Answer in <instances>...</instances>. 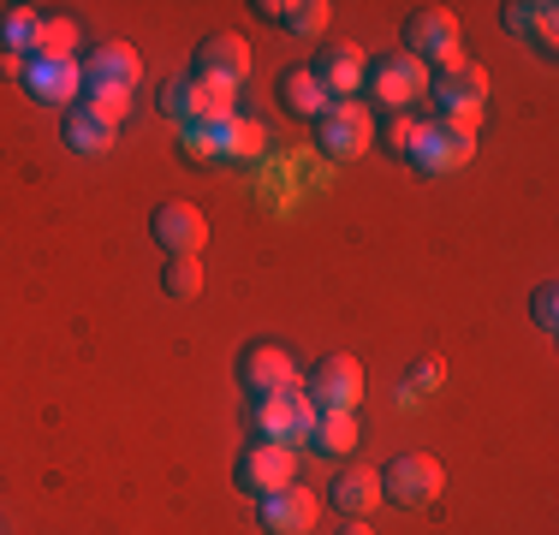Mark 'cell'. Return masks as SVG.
Instances as JSON below:
<instances>
[{"label": "cell", "mask_w": 559, "mask_h": 535, "mask_svg": "<svg viewBox=\"0 0 559 535\" xmlns=\"http://www.w3.org/2000/svg\"><path fill=\"white\" fill-rule=\"evenodd\" d=\"M476 131L483 126H471V119H423L417 126V143H411V167L417 173H429V179H447V173H459V167H471V155H476Z\"/></svg>", "instance_id": "1"}, {"label": "cell", "mask_w": 559, "mask_h": 535, "mask_svg": "<svg viewBox=\"0 0 559 535\" xmlns=\"http://www.w3.org/2000/svg\"><path fill=\"white\" fill-rule=\"evenodd\" d=\"M429 96H435V107H441V119H471V126H483L488 72L459 54L452 66H435V72H429Z\"/></svg>", "instance_id": "2"}, {"label": "cell", "mask_w": 559, "mask_h": 535, "mask_svg": "<svg viewBox=\"0 0 559 535\" xmlns=\"http://www.w3.org/2000/svg\"><path fill=\"white\" fill-rule=\"evenodd\" d=\"M441 488H447V471H441V459H429V452H399L388 471H381V500L405 506V512L435 506Z\"/></svg>", "instance_id": "3"}, {"label": "cell", "mask_w": 559, "mask_h": 535, "mask_svg": "<svg viewBox=\"0 0 559 535\" xmlns=\"http://www.w3.org/2000/svg\"><path fill=\"white\" fill-rule=\"evenodd\" d=\"M316 428V405L304 387H286V393H269V399H250V435L257 440H274V447H292V440H310Z\"/></svg>", "instance_id": "4"}, {"label": "cell", "mask_w": 559, "mask_h": 535, "mask_svg": "<svg viewBox=\"0 0 559 535\" xmlns=\"http://www.w3.org/2000/svg\"><path fill=\"white\" fill-rule=\"evenodd\" d=\"M316 150L334 160H357L376 150V107L364 102H334L322 119H316Z\"/></svg>", "instance_id": "5"}, {"label": "cell", "mask_w": 559, "mask_h": 535, "mask_svg": "<svg viewBox=\"0 0 559 535\" xmlns=\"http://www.w3.org/2000/svg\"><path fill=\"white\" fill-rule=\"evenodd\" d=\"M369 96H376V107H388V114H411L423 96H429V66L411 60V54H388V60L369 66Z\"/></svg>", "instance_id": "6"}, {"label": "cell", "mask_w": 559, "mask_h": 535, "mask_svg": "<svg viewBox=\"0 0 559 535\" xmlns=\"http://www.w3.org/2000/svg\"><path fill=\"white\" fill-rule=\"evenodd\" d=\"M233 482L245 494H257V500H269V494L298 482V452L274 447V440H250V447L238 452V464H233Z\"/></svg>", "instance_id": "7"}, {"label": "cell", "mask_w": 559, "mask_h": 535, "mask_svg": "<svg viewBox=\"0 0 559 535\" xmlns=\"http://www.w3.org/2000/svg\"><path fill=\"white\" fill-rule=\"evenodd\" d=\"M459 12H447V7H417L405 19V54L411 60H423L435 72V66H452L459 60Z\"/></svg>", "instance_id": "8"}, {"label": "cell", "mask_w": 559, "mask_h": 535, "mask_svg": "<svg viewBox=\"0 0 559 535\" xmlns=\"http://www.w3.org/2000/svg\"><path fill=\"white\" fill-rule=\"evenodd\" d=\"M304 393H310L316 411H357V399H364V364H357V357H345V352L316 357Z\"/></svg>", "instance_id": "9"}, {"label": "cell", "mask_w": 559, "mask_h": 535, "mask_svg": "<svg viewBox=\"0 0 559 535\" xmlns=\"http://www.w3.org/2000/svg\"><path fill=\"white\" fill-rule=\"evenodd\" d=\"M238 387H245L250 399H269V393H286V387H298V357L286 352V345H245L238 352Z\"/></svg>", "instance_id": "10"}, {"label": "cell", "mask_w": 559, "mask_h": 535, "mask_svg": "<svg viewBox=\"0 0 559 535\" xmlns=\"http://www.w3.org/2000/svg\"><path fill=\"white\" fill-rule=\"evenodd\" d=\"M150 233H155V245H162L167 257H197V250L209 245V221H203L197 203H162L150 214Z\"/></svg>", "instance_id": "11"}, {"label": "cell", "mask_w": 559, "mask_h": 535, "mask_svg": "<svg viewBox=\"0 0 559 535\" xmlns=\"http://www.w3.org/2000/svg\"><path fill=\"white\" fill-rule=\"evenodd\" d=\"M78 66H84V90H119V96H131L143 78V60L131 43H96V54Z\"/></svg>", "instance_id": "12"}, {"label": "cell", "mask_w": 559, "mask_h": 535, "mask_svg": "<svg viewBox=\"0 0 559 535\" xmlns=\"http://www.w3.org/2000/svg\"><path fill=\"white\" fill-rule=\"evenodd\" d=\"M257 512H262V530H269V535H310L316 518H322V500H316L310 488H298V482H292V488L257 500Z\"/></svg>", "instance_id": "13"}, {"label": "cell", "mask_w": 559, "mask_h": 535, "mask_svg": "<svg viewBox=\"0 0 559 535\" xmlns=\"http://www.w3.org/2000/svg\"><path fill=\"white\" fill-rule=\"evenodd\" d=\"M310 72L322 78V90L334 102H357V90H364V78H369V54L357 48V43H334V48L316 54Z\"/></svg>", "instance_id": "14"}, {"label": "cell", "mask_w": 559, "mask_h": 535, "mask_svg": "<svg viewBox=\"0 0 559 535\" xmlns=\"http://www.w3.org/2000/svg\"><path fill=\"white\" fill-rule=\"evenodd\" d=\"M191 72H203V78H221V84H245L250 78V43L238 31H215V36H203L197 43V60H191Z\"/></svg>", "instance_id": "15"}, {"label": "cell", "mask_w": 559, "mask_h": 535, "mask_svg": "<svg viewBox=\"0 0 559 535\" xmlns=\"http://www.w3.org/2000/svg\"><path fill=\"white\" fill-rule=\"evenodd\" d=\"M24 90L48 107H78L84 102V66L78 60H31L24 66Z\"/></svg>", "instance_id": "16"}, {"label": "cell", "mask_w": 559, "mask_h": 535, "mask_svg": "<svg viewBox=\"0 0 559 535\" xmlns=\"http://www.w3.org/2000/svg\"><path fill=\"white\" fill-rule=\"evenodd\" d=\"M500 24H506V36H518V43H536L542 54H554L559 7H554V0H506V7H500Z\"/></svg>", "instance_id": "17"}, {"label": "cell", "mask_w": 559, "mask_h": 535, "mask_svg": "<svg viewBox=\"0 0 559 535\" xmlns=\"http://www.w3.org/2000/svg\"><path fill=\"white\" fill-rule=\"evenodd\" d=\"M250 12H257L262 24H274V31H286V36H322L328 19H334L328 0H257Z\"/></svg>", "instance_id": "18"}, {"label": "cell", "mask_w": 559, "mask_h": 535, "mask_svg": "<svg viewBox=\"0 0 559 535\" xmlns=\"http://www.w3.org/2000/svg\"><path fill=\"white\" fill-rule=\"evenodd\" d=\"M274 90H280V107H292V114H304V119H322L328 107H334V96L322 90V78H316L310 66H286Z\"/></svg>", "instance_id": "19"}, {"label": "cell", "mask_w": 559, "mask_h": 535, "mask_svg": "<svg viewBox=\"0 0 559 535\" xmlns=\"http://www.w3.org/2000/svg\"><path fill=\"white\" fill-rule=\"evenodd\" d=\"M376 506H381V471L352 464V471L334 476V512H340V518H369Z\"/></svg>", "instance_id": "20"}, {"label": "cell", "mask_w": 559, "mask_h": 535, "mask_svg": "<svg viewBox=\"0 0 559 535\" xmlns=\"http://www.w3.org/2000/svg\"><path fill=\"white\" fill-rule=\"evenodd\" d=\"M60 143L72 155H108L114 150V126H102L90 107H66L60 114Z\"/></svg>", "instance_id": "21"}, {"label": "cell", "mask_w": 559, "mask_h": 535, "mask_svg": "<svg viewBox=\"0 0 559 535\" xmlns=\"http://www.w3.org/2000/svg\"><path fill=\"white\" fill-rule=\"evenodd\" d=\"M310 447L328 452V459H352V452L364 447V435H357V411H316Z\"/></svg>", "instance_id": "22"}, {"label": "cell", "mask_w": 559, "mask_h": 535, "mask_svg": "<svg viewBox=\"0 0 559 535\" xmlns=\"http://www.w3.org/2000/svg\"><path fill=\"white\" fill-rule=\"evenodd\" d=\"M233 126H238V114L233 119H191V126H179L185 155L191 160H226V150H233Z\"/></svg>", "instance_id": "23"}, {"label": "cell", "mask_w": 559, "mask_h": 535, "mask_svg": "<svg viewBox=\"0 0 559 535\" xmlns=\"http://www.w3.org/2000/svg\"><path fill=\"white\" fill-rule=\"evenodd\" d=\"M36 31H43V7H7L0 12V54H36Z\"/></svg>", "instance_id": "24"}, {"label": "cell", "mask_w": 559, "mask_h": 535, "mask_svg": "<svg viewBox=\"0 0 559 535\" xmlns=\"http://www.w3.org/2000/svg\"><path fill=\"white\" fill-rule=\"evenodd\" d=\"M31 60H78V19L66 12H43V31H36V54Z\"/></svg>", "instance_id": "25"}, {"label": "cell", "mask_w": 559, "mask_h": 535, "mask_svg": "<svg viewBox=\"0 0 559 535\" xmlns=\"http://www.w3.org/2000/svg\"><path fill=\"white\" fill-rule=\"evenodd\" d=\"M162 292H167V298H203V262H197V257H167Z\"/></svg>", "instance_id": "26"}, {"label": "cell", "mask_w": 559, "mask_h": 535, "mask_svg": "<svg viewBox=\"0 0 559 535\" xmlns=\"http://www.w3.org/2000/svg\"><path fill=\"white\" fill-rule=\"evenodd\" d=\"M417 126H423L417 114H388V119H376L381 150H388V155H411V143H417Z\"/></svg>", "instance_id": "27"}, {"label": "cell", "mask_w": 559, "mask_h": 535, "mask_svg": "<svg viewBox=\"0 0 559 535\" xmlns=\"http://www.w3.org/2000/svg\"><path fill=\"white\" fill-rule=\"evenodd\" d=\"M78 107H90V114L102 119V126H114L119 131V119L131 114V96H119V90H84V102Z\"/></svg>", "instance_id": "28"}, {"label": "cell", "mask_w": 559, "mask_h": 535, "mask_svg": "<svg viewBox=\"0 0 559 535\" xmlns=\"http://www.w3.org/2000/svg\"><path fill=\"white\" fill-rule=\"evenodd\" d=\"M262 143H269V138H262L257 119H238V126H233V150H226V160H257V155H262Z\"/></svg>", "instance_id": "29"}, {"label": "cell", "mask_w": 559, "mask_h": 535, "mask_svg": "<svg viewBox=\"0 0 559 535\" xmlns=\"http://www.w3.org/2000/svg\"><path fill=\"white\" fill-rule=\"evenodd\" d=\"M530 310H536V328L542 333H554L559 328V292L554 286H536V304H530Z\"/></svg>", "instance_id": "30"}, {"label": "cell", "mask_w": 559, "mask_h": 535, "mask_svg": "<svg viewBox=\"0 0 559 535\" xmlns=\"http://www.w3.org/2000/svg\"><path fill=\"white\" fill-rule=\"evenodd\" d=\"M441 364H435V357H429V364H417V369H411V387H405V405H417V393H423V387H429V393H435V387H441Z\"/></svg>", "instance_id": "31"}, {"label": "cell", "mask_w": 559, "mask_h": 535, "mask_svg": "<svg viewBox=\"0 0 559 535\" xmlns=\"http://www.w3.org/2000/svg\"><path fill=\"white\" fill-rule=\"evenodd\" d=\"M24 66H31L24 54H0V78H24Z\"/></svg>", "instance_id": "32"}, {"label": "cell", "mask_w": 559, "mask_h": 535, "mask_svg": "<svg viewBox=\"0 0 559 535\" xmlns=\"http://www.w3.org/2000/svg\"><path fill=\"white\" fill-rule=\"evenodd\" d=\"M334 535H376V530H369V524H364V518H345V524H340Z\"/></svg>", "instance_id": "33"}]
</instances>
